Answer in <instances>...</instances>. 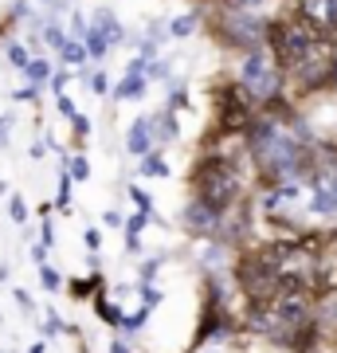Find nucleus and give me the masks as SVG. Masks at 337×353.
<instances>
[{
  "mask_svg": "<svg viewBox=\"0 0 337 353\" xmlns=\"http://www.w3.org/2000/svg\"><path fill=\"white\" fill-rule=\"evenodd\" d=\"M188 181H192V201L204 204V208L216 212V216H227L232 208H239V201H243V176H239L236 161H227L220 153L200 157Z\"/></svg>",
  "mask_w": 337,
  "mask_h": 353,
  "instance_id": "nucleus-1",
  "label": "nucleus"
},
{
  "mask_svg": "<svg viewBox=\"0 0 337 353\" xmlns=\"http://www.w3.org/2000/svg\"><path fill=\"white\" fill-rule=\"evenodd\" d=\"M278 83H283V75H278L275 55L267 48H251L243 67H239V87L247 90L251 99H271L278 90Z\"/></svg>",
  "mask_w": 337,
  "mask_h": 353,
  "instance_id": "nucleus-2",
  "label": "nucleus"
},
{
  "mask_svg": "<svg viewBox=\"0 0 337 353\" xmlns=\"http://www.w3.org/2000/svg\"><path fill=\"white\" fill-rule=\"evenodd\" d=\"M314 318L325 326H337V294H329V299H322V303H314Z\"/></svg>",
  "mask_w": 337,
  "mask_h": 353,
  "instance_id": "nucleus-3",
  "label": "nucleus"
},
{
  "mask_svg": "<svg viewBox=\"0 0 337 353\" xmlns=\"http://www.w3.org/2000/svg\"><path fill=\"white\" fill-rule=\"evenodd\" d=\"M145 130H150V122H138V126H134V134H130V150H134V153H141L145 145H150Z\"/></svg>",
  "mask_w": 337,
  "mask_h": 353,
  "instance_id": "nucleus-4",
  "label": "nucleus"
},
{
  "mask_svg": "<svg viewBox=\"0 0 337 353\" xmlns=\"http://www.w3.org/2000/svg\"><path fill=\"white\" fill-rule=\"evenodd\" d=\"M263 0H224L227 12H251V8H259Z\"/></svg>",
  "mask_w": 337,
  "mask_h": 353,
  "instance_id": "nucleus-5",
  "label": "nucleus"
},
{
  "mask_svg": "<svg viewBox=\"0 0 337 353\" xmlns=\"http://www.w3.org/2000/svg\"><path fill=\"white\" fill-rule=\"evenodd\" d=\"M141 173H145V176H165L169 169H165L161 157H145V169H141Z\"/></svg>",
  "mask_w": 337,
  "mask_h": 353,
  "instance_id": "nucleus-6",
  "label": "nucleus"
},
{
  "mask_svg": "<svg viewBox=\"0 0 337 353\" xmlns=\"http://www.w3.org/2000/svg\"><path fill=\"white\" fill-rule=\"evenodd\" d=\"M334 345H337V338H334Z\"/></svg>",
  "mask_w": 337,
  "mask_h": 353,
  "instance_id": "nucleus-7",
  "label": "nucleus"
}]
</instances>
